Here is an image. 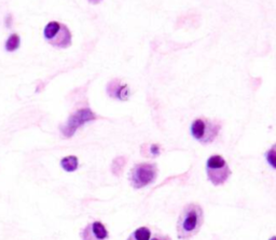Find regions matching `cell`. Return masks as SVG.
Instances as JSON below:
<instances>
[{"instance_id": "3957f363", "label": "cell", "mask_w": 276, "mask_h": 240, "mask_svg": "<svg viewBox=\"0 0 276 240\" xmlns=\"http://www.w3.org/2000/svg\"><path fill=\"white\" fill-rule=\"evenodd\" d=\"M221 130V123L207 118H196L191 125V135L201 144L213 142Z\"/></svg>"}, {"instance_id": "7a4b0ae2", "label": "cell", "mask_w": 276, "mask_h": 240, "mask_svg": "<svg viewBox=\"0 0 276 240\" xmlns=\"http://www.w3.org/2000/svg\"><path fill=\"white\" fill-rule=\"evenodd\" d=\"M158 177V167L153 163L136 164L131 169L129 180L133 188L139 190L153 183Z\"/></svg>"}, {"instance_id": "8992f818", "label": "cell", "mask_w": 276, "mask_h": 240, "mask_svg": "<svg viewBox=\"0 0 276 240\" xmlns=\"http://www.w3.org/2000/svg\"><path fill=\"white\" fill-rule=\"evenodd\" d=\"M96 118L97 116L90 108L79 109L69 116L66 124L61 127V132L65 138H72L80 127L89 122L95 121Z\"/></svg>"}, {"instance_id": "5b68a950", "label": "cell", "mask_w": 276, "mask_h": 240, "mask_svg": "<svg viewBox=\"0 0 276 240\" xmlns=\"http://www.w3.org/2000/svg\"><path fill=\"white\" fill-rule=\"evenodd\" d=\"M206 174L208 180L215 186H222L229 180L231 176V169L226 164L225 160L220 155H213L207 160Z\"/></svg>"}, {"instance_id": "277c9868", "label": "cell", "mask_w": 276, "mask_h": 240, "mask_svg": "<svg viewBox=\"0 0 276 240\" xmlns=\"http://www.w3.org/2000/svg\"><path fill=\"white\" fill-rule=\"evenodd\" d=\"M44 37L54 48H66L72 46V32L69 28L56 20L47 24L44 30Z\"/></svg>"}, {"instance_id": "52a82bcc", "label": "cell", "mask_w": 276, "mask_h": 240, "mask_svg": "<svg viewBox=\"0 0 276 240\" xmlns=\"http://www.w3.org/2000/svg\"><path fill=\"white\" fill-rule=\"evenodd\" d=\"M80 235L82 240H107L109 232L101 221H94L89 223Z\"/></svg>"}, {"instance_id": "9a60e30c", "label": "cell", "mask_w": 276, "mask_h": 240, "mask_svg": "<svg viewBox=\"0 0 276 240\" xmlns=\"http://www.w3.org/2000/svg\"><path fill=\"white\" fill-rule=\"evenodd\" d=\"M5 25L7 28H12V26H13L12 14H7V16L5 18Z\"/></svg>"}, {"instance_id": "ac0fdd59", "label": "cell", "mask_w": 276, "mask_h": 240, "mask_svg": "<svg viewBox=\"0 0 276 240\" xmlns=\"http://www.w3.org/2000/svg\"><path fill=\"white\" fill-rule=\"evenodd\" d=\"M268 240H276V236H273V237H271L270 239H268Z\"/></svg>"}, {"instance_id": "8fae6325", "label": "cell", "mask_w": 276, "mask_h": 240, "mask_svg": "<svg viewBox=\"0 0 276 240\" xmlns=\"http://www.w3.org/2000/svg\"><path fill=\"white\" fill-rule=\"evenodd\" d=\"M126 158L125 156H118L112 160L111 164V172L116 176V177H120L123 172V169L126 165Z\"/></svg>"}, {"instance_id": "5bb4252c", "label": "cell", "mask_w": 276, "mask_h": 240, "mask_svg": "<svg viewBox=\"0 0 276 240\" xmlns=\"http://www.w3.org/2000/svg\"><path fill=\"white\" fill-rule=\"evenodd\" d=\"M265 158L267 160L268 165L276 169V144H273L265 153Z\"/></svg>"}, {"instance_id": "ba28073f", "label": "cell", "mask_w": 276, "mask_h": 240, "mask_svg": "<svg viewBox=\"0 0 276 240\" xmlns=\"http://www.w3.org/2000/svg\"><path fill=\"white\" fill-rule=\"evenodd\" d=\"M106 92L110 98L118 100H127L130 98V88L126 84H122L119 79H113L106 88Z\"/></svg>"}, {"instance_id": "4fadbf2b", "label": "cell", "mask_w": 276, "mask_h": 240, "mask_svg": "<svg viewBox=\"0 0 276 240\" xmlns=\"http://www.w3.org/2000/svg\"><path fill=\"white\" fill-rule=\"evenodd\" d=\"M21 39L18 34H12L11 36L6 41V50L8 52H14L20 48Z\"/></svg>"}, {"instance_id": "7c38bea8", "label": "cell", "mask_w": 276, "mask_h": 240, "mask_svg": "<svg viewBox=\"0 0 276 240\" xmlns=\"http://www.w3.org/2000/svg\"><path fill=\"white\" fill-rule=\"evenodd\" d=\"M161 146L153 144H144L141 146V154H144L145 156H151L157 158L161 154Z\"/></svg>"}, {"instance_id": "2e32d148", "label": "cell", "mask_w": 276, "mask_h": 240, "mask_svg": "<svg viewBox=\"0 0 276 240\" xmlns=\"http://www.w3.org/2000/svg\"><path fill=\"white\" fill-rule=\"evenodd\" d=\"M151 240H172V238L166 235H157L154 236Z\"/></svg>"}, {"instance_id": "30bf717a", "label": "cell", "mask_w": 276, "mask_h": 240, "mask_svg": "<svg viewBox=\"0 0 276 240\" xmlns=\"http://www.w3.org/2000/svg\"><path fill=\"white\" fill-rule=\"evenodd\" d=\"M151 238V230L146 228H138L134 230L126 240H150Z\"/></svg>"}, {"instance_id": "6da1fadb", "label": "cell", "mask_w": 276, "mask_h": 240, "mask_svg": "<svg viewBox=\"0 0 276 240\" xmlns=\"http://www.w3.org/2000/svg\"><path fill=\"white\" fill-rule=\"evenodd\" d=\"M204 222L203 208L196 202H189L182 208L177 220V237L180 240H189L200 232Z\"/></svg>"}, {"instance_id": "e0dca14e", "label": "cell", "mask_w": 276, "mask_h": 240, "mask_svg": "<svg viewBox=\"0 0 276 240\" xmlns=\"http://www.w3.org/2000/svg\"><path fill=\"white\" fill-rule=\"evenodd\" d=\"M88 2L92 4H100L102 0H88Z\"/></svg>"}, {"instance_id": "9c48e42d", "label": "cell", "mask_w": 276, "mask_h": 240, "mask_svg": "<svg viewBox=\"0 0 276 240\" xmlns=\"http://www.w3.org/2000/svg\"><path fill=\"white\" fill-rule=\"evenodd\" d=\"M61 166L65 172H74L79 167V160L75 155H69V156L62 158Z\"/></svg>"}]
</instances>
